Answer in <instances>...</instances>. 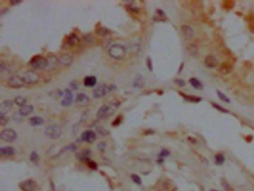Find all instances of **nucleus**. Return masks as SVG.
<instances>
[{"label": "nucleus", "instance_id": "1", "mask_svg": "<svg viewBox=\"0 0 254 191\" xmlns=\"http://www.w3.org/2000/svg\"><path fill=\"white\" fill-rule=\"evenodd\" d=\"M119 105V103H110L108 104H104L98 110L97 113H96V118L99 120H103L109 118L116 111Z\"/></svg>", "mask_w": 254, "mask_h": 191}, {"label": "nucleus", "instance_id": "2", "mask_svg": "<svg viewBox=\"0 0 254 191\" xmlns=\"http://www.w3.org/2000/svg\"><path fill=\"white\" fill-rule=\"evenodd\" d=\"M126 49L125 46L120 44H114L110 46L108 50V54L110 57L115 60H122L126 55Z\"/></svg>", "mask_w": 254, "mask_h": 191}, {"label": "nucleus", "instance_id": "3", "mask_svg": "<svg viewBox=\"0 0 254 191\" xmlns=\"http://www.w3.org/2000/svg\"><path fill=\"white\" fill-rule=\"evenodd\" d=\"M116 89V86L114 84L100 85V86L96 87V89L93 90V97H94L95 98H101V97H104L106 94L110 93V91H114Z\"/></svg>", "mask_w": 254, "mask_h": 191}, {"label": "nucleus", "instance_id": "4", "mask_svg": "<svg viewBox=\"0 0 254 191\" xmlns=\"http://www.w3.org/2000/svg\"><path fill=\"white\" fill-rule=\"evenodd\" d=\"M29 65L34 69H46L48 66V60L43 56L37 55L31 59Z\"/></svg>", "mask_w": 254, "mask_h": 191}, {"label": "nucleus", "instance_id": "5", "mask_svg": "<svg viewBox=\"0 0 254 191\" xmlns=\"http://www.w3.org/2000/svg\"><path fill=\"white\" fill-rule=\"evenodd\" d=\"M21 77L22 78V79L25 81V84H36L39 82L40 79H41V77L38 75L37 72H34L32 70H28L26 71V72H23V73L21 75Z\"/></svg>", "mask_w": 254, "mask_h": 191}, {"label": "nucleus", "instance_id": "6", "mask_svg": "<svg viewBox=\"0 0 254 191\" xmlns=\"http://www.w3.org/2000/svg\"><path fill=\"white\" fill-rule=\"evenodd\" d=\"M45 135L50 139L55 140L60 138L61 135V129L60 126L57 124L50 125L47 126L44 131Z\"/></svg>", "mask_w": 254, "mask_h": 191}, {"label": "nucleus", "instance_id": "7", "mask_svg": "<svg viewBox=\"0 0 254 191\" xmlns=\"http://www.w3.org/2000/svg\"><path fill=\"white\" fill-rule=\"evenodd\" d=\"M25 84L21 75H13L8 80V86L12 89H20Z\"/></svg>", "mask_w": 254, "mask_h": 191}, {"label": "nucleus", "instance_id": "8", "mask_svg": "<svg viewBox=\"0 0 254 191\" xmlns=\"http://www.w3.org/2000/svg\"><path fill=\"white\" fill-rule=\"evenodd\" d=\"M17 132L12 129H5L2 131L0 138L6 142H13L17 139Z\"/></svg>", "mask_w": 254, "mask_h": 191}, {"label": "nucleus", "instance_id": "9", "mask_svg": "<svg viewBox=\"0 0 254 191\" xmlns=\"http://www.w3.org/2000/svg\"><path fill=\"white\" fill-rule=\"evenodd\" d=\"M20 187L22 191H36L37 184L31 179H27L20 183Z\"/></svg>", "mask_w": 254, "mask_h": 191}, {"label": "nucleus", "instance_id": "10", "mask_svg": "<svg viewBox=\"0 0 254 191\" xmlns=\"http://www.w3.org/2000/svg\"><path fill=\"white\" fill-rule=\"evenodd\" d=\"M181 31L183 36V37H184L185 40H192V38L194 37V30L193 28L191 26H189V25H182L181 28Z\"/></svg>", "mask_w": 254, "mask_h": 191}, {"label": "nucleus", "instance_id": "11", "mask_svg": "<svg viewBox=\"0 0 254 191\" xmlns=\"http://www.w3.org/2000/svg\"><path fill=\"white\" fill-rule=\"evenodd\" d=\"M81 138L83 141H85L89 144H92L96 141V133L93 130H86L81 133Z\"/></svg>", "mask_w": 254, "mask_h": 191}, {"label": "nucleus", "instance_id": "12", "mask_svg": "<svg viewBox=\"0 0 254 191\" xmlns=\"http://www.w3.org/2000/svg\"><path fill=\"white\" fill-rule=\"evenodd\" d=\"M73 101V95H72V90L70 89H67L64 91L63 98L61 100V105L63 107H69L72 104Z\"/></svg>", "mask_w": 254, "mask_h": 191}, {"label": "nucleus", "instance_id": "13", "mask_svg": "<svg viewBox=\"0 0 254 191\" xmlns=\"http://www.w3.org/2000/svg\"><path fill=\"white\" fill-rule=\"evenodd\" d=\"M204 63H205L206 66L208 67V68H213L218 65V60L213 54H210V55H207L205 57Z\"/></svg>", "mask_w": 254, "mask_h": 191}, {"label": "nucleus", "instance_id": "14", "mask_svg": "<svg viewBox=\"0 0 254 191\" xmlns=\"http://www.w3.org/2000/svg\"><path fill=\"white\" fill-rule=\"evenodd\" d=\"M13 107V102L10 100H5L0 104V115H6Z\"/></svg>", "mask_w": 254, "mask_h": 191}, {"label": "nucleus", "instance_id": "15", "mask_svg": "<svg viewBox=\"0 0 254 191\" xmlns=\"http://www.w3.org/2000/svg\"><path fill=\"white\" fill-rule=\"evenodd\" d=\"M59 62L62 64V65H66V66H69L73 62L74 57L73 56L70 54H62L60 57L58 58Z\"/></svg>", "mask_w": 254, "mask_h": 191}, {"label": "nucleus", "instance_id": "16", "mask_svg": "<svg viewBox=\"0 0 254 191\" xmlns=\"http://www.w3.org/2000/svg\"><path fill=\"white\" fill-rule=\"evenodd\" d=\"M34 110V107L29 104H25V105L21 107L19 109V115L22 117L28 116L31 113H32Z\"/></svg>", "mask_w": 254, "mask_h": 191}, {"label": "nucleus", "instance_id": "17", "mask_svg": "<svg viewBox=\"0 0 254 191\" xmlns=\"http://www.w3.org/2000/svg\"><path fill=\"white\" fill-rule=\"evenodd\" d=\"M97 83V78L95 76H86L83 78V85L86 87H93Z\"/></svg>", "mask_w": 254, "mask_h": 191}, {"label": "nucleus", "instance_id": "18", "mask_svg": "<svg viewBox=\"0 0 254 191\" xmlns=\"http://www.w3.org/2000/svg\"><path fill=\"white\" fill-rule=\"evenodd\" d=\"M48 60V66L46 68V70H53L56 68L57 62H59L58 58L56 56H50L47 58Z\"/></svg>", "mask_w": 254, "mask_h": 191}, {"label": "nucleus", "instance_id": "19", "mask_svg": "<svg viewBox=\"0 0 254 191\" xmlns=\"http://www.w3.org/2000/svg\"><path fill=\"white\" fill-rule=\"evenodd\" d=\"M15 153V150L12 147H5L0 149V155L2 156H11Z\"/></svg>", "mask_w": 254, "mask_h": 191}, {"label": "nucleus", "instance_id": "20", "mask_svg": "<svg viewBox=\"0 0 254 191\" xmlns=\"http://www.w3.org/2000/svg\"><path fill=\"white\" fill-rule=\"evenodd\" d=\"M91 154V151L90 150H83L77 154V157L81 161H89V157Z\"/></svg>", "mask_w": 254, "mask_h": 191}, {"label": "nucleus", "instance_id": "21", "mask_svg": "<svg viewBox=\"0 0 254 191\" xmlns=\"http://www.w3.org/2000/svg\"><path fill=\"white\" fill-rule=\"evenodd\" d=\"M145 86V80L144 78L140 75H136V78H135L133 81V86L136 88H142Z\"/></svg>", "mask_w": 254, "mask_h": 191}, {"label": "nucleus", "instance_id": "22", "mask_svg": "<svg viewBox=\"0 0 254 191\" xmlns=\"http://www.w3.org/2000/svg\"><path fill=\"white\" fill-rule=\"evenodd\" d=\"M29 123L32 126H40L44 123V120L39 116H33L29 119Z\"/></svg>", "mask_w": 254, "mask_h": 191}, {"label": "nucleus", "instance_id": "23", "mask_svg": "<svg viewBox=\"0 0 254 191\" xmlns=\"http://www.w3.org/2000/svg\"><path fill=\"white\" fill-rule=\"evenodd\" d=\"M89 100L90 98L88 97V96L83 94V93L78 94V95L76 96V98H75V102L78 103H84L89 102Z\"/></svg>", "mask_w": 254, "mask_h": 191}, {"label": "nucleus", "instance_id": "24", "mask_svg": "<svg viewBox=\"0 0 254 191\" xmlns=\"http://www.w3.org/2000/svg\"><path fill=\"white\" fill-rule=\"evenodd\" d=\"M14 103L17 104V106H20V107H22V106L25 105L27 103V97L25 96L22 95H18L14 98Z\"/></svg>", "mask_w": 254, "mask_h": 191}, {"label": "nucleus", "instance_id": "25", "mask_svg": "<svg viewBox=\"0 0 254 191\" xmlns=\"http://www.w3.org/2000/svg\"><path fill=\"white\" fill-rule=\"evenodd\" d=\"M189 83H190L191 86H192V87H194V89H203V85H202V83H200V82L199 81L197 78H191V79L189 80Z\"/></svg>", "mask_w": 254, "mask_h": 191}, {"label": "nucleus", "instance_id": "26", "mask_svg": "<svg viewBox=\"0 0 254 191\" xmlns=\"http://www.w3.org/2000/svg\"><path fill=\"white\" fill-rule=\"evenodd\" d=\"M166 17H165V13L162 10H157L156 11V16L154 17V20H157V19H160V20H165Z\"/></svg>", "mask_w": 254, "mask_h": 191}, {"label": "nucleus", "instance_id": "27", "mask_svg": "<svg viewBox=\"0 0 254 191\" xmlns=\"http://www.w3.org/2000/svg\"><path fill=\"white\" fill-rule=\"evenodd\" d=\"M216 93H217V94H218V97H219V98L221 99V100H223L224 102L226 103H230V100L229 97H228L226 95V94H224V93L221 92V91L217 90Z\"/></svg>", "mask_w": 254, "mask_h": 191}, {"label": "nucleus", "instance_id": "28", "mask_svg": "<svg viewBox=\"0 0 254 191\" xmlns=\"http://www.w3.org/2000/svg\"><path fill=\"white\" fill-rule=\"evenodd\" d=\"M78 42V38L77 37V36L74 33H72V35L68 37V43L70 45V46H75V44H77V43Z\"/></svg>", "mask_w": 254, "mask_h": 191}, {"label": "nucleus", "instance_id": "29", "mask_svg": "<svg viewBox=\"0 0 254 191\" xmlns=\"http://www.w3.org/2000/svg\"><path fill=\"white\" fill-rule=\"evenodd\" d=\"M215 164L217 165H222L225 161V158L222 154H217L215 155Z\"/></svg>", "mask_w": 254, "mask_h": 191}, {"label": "nucleus", "instance_id": "30", "mask_svg": "<svg viewBox=\"0 0 254 191\" xmlns=\"http://www.w3.org/2000/svg\"><path fill=\"white\" fill-rule=\"evenodd\" d=\"M187 51H189V54L192 56H196L198 53V51H197V48L194 45H191V46H188L187 47Z\"/></svg>", "mask_w": 254, "mask_h": 191}, {"label": "nucleus", "instance_id": "31", "mask_svg": "<svg viewBox=\"0 0 254 191\" xmlns=\"http://www.w3.org/2000/svg\"><path fill=\"white\" fill-rule=\"evenodd\" d=\"M30 160L31 161H32L33 163H37V161H39V155L37 153V152L33 151V152L31 153Z\"/></svg>", "mask_w": 254, "mask_h": 191}, {"label": "nucleus", "instance_id": "32", "mask_svg": "<svg viewBox=\"0 0 254 191\" xmlns=\"http://www.w3.org/2000/svg\"><path fill=\"white\" fill-rule=\"evenodd\" d=\"M8 123V118L6 117V115H0V124L1 126H5Z\"/></svg>", "mask_w": 254, "mask_h": 191}, {"label": "nucleus", "instance_id": "33", "mask_svg": "<svg viewBox=\"0 0 254 191\" xmlns=\"http://www.w3.org/2000/svg\"><path fill=\"white\" fill-rule=\"evenodd\" d=\"M183 97H185V98L186 99V100L191 101V102H195V103H198L200 102V100H201V98H200V97H193V96H189V95H185L183 96Z\"/></svg>", "mask_w": 254, "mask_h": 191}, {"label": "nucleus", "instance_id": "34", "mask_svg": "<svg viewBox=\"0 0 254 191\" xmlns=\"http://www.w3.org/2000/svg\"><path fill=\"white\" fill-rule=\"evenodd\" d=\"M131 179L133 181V182L136 183V184H142V179H140L138 175L136 174H132L131 175Z\"/></svg>", "mask_w": 254, "mask_h": 191}, {"label": "nucleus", "instance_id": "35", "mask_svg": "<svg viewBox=\"0 0 254 191\" xmlns=\"http://www.w3.org/2000/svg\"><path fill=\"white\" fill-rule=\"evenodd\" d=\"M146 65H147V67H148V70L151 71V72H152L153 65H152L151 59L150 57H148L147 59H146Z\"/></svg>", "mask_w": 254, "mask_h": 191}, {"label": "nucleus", "instance_id": "36", "mask_svg": "<svg viewBox=\"0 0 254 191\" xmlns=\"http://www.w3.org/2000/svg\"><path fill=\"white\" fill-rule=\"evenodd\" d=\"M87 164H88V167H89L90 168H91L92 170H97L98 169V165H97V164L96 163V162L90 161H90H88Z\"/></svg>", "mask_w": 254, "mask_h": 191}, {"label": "nucleus", "instance_id": "37", "mask_svg": "<svg viewBox=\"0 0 254 191\" xmlns=\"http://www.w3.org/2000/svg\"><path fill=\"white\" fill-rule=\"evenodd\" d=\"M170 152H168L167 150H163L160 152V153L159 154V157H160V158H163V157H166L168 156V155H169Z\"/></svg>", "mask_w": 254, "mask_h": 191}, {"label": "nucleus", "instance_id": "38", "mask_svg": "<svg viewBox=\"0 0 254 191\" xmlns=\"http://www.w3.org/2000/svg\"><path fill=\"white\" fill-rule=\"evenodd\" d=\"M121 121H122V117L121 116H119L118 118H116V119L115 120V121H114V122H112V126H119V125L120 124V123H121Z\"/></svg>", "mask_w": 254, "mask_h": 191}, {"label": "nucleus", "instance_id": "39", "mask_svg": "<svg viewBox=\"0 0 254 191\" xmlns=\"http://www.w3.org/2000/svg\"><path fill=\"white\" fill-rule=\"evenodd\" d=\"M70 87H71L72 89L77 90L78 89V83L76 81H72L70 83Z\"/></svg>", "mask_w": 254, "mask_h": 191}, {"label": "nucleus", "instance_id": "40", "mask_svg": "<svg viewBox=\"0 0 254 191\" xmlns=\"http://www.w3.org/2000/svg\"><path fill=\"white\" fill-rule=\"evenodd\" d=\"M174 83H176L177 85H178L179 86H185V81H183V80L181 79H176L174 80Z\"/></svg>", "mask_w": 254, "mask_h": 191}, {"label": "nucleus", "instance_id": "41", "mask_svg": "<svg viewBox=\"0 0 254 191\" xmlns=\"http://www.w3.org/2000/svg\"><path fill=\"white\" fill-rule=\"evenodd\" d=\"M213 107H215V109H216V110L221 111V112H228L227 110H224V108H222L221 107H220L219 105H217V104H215V103H213Z\"/></svg>", "mask_w": 254, "mask_h": 191}, {"label": "nucleus", "instance_id": "42", "mask_svg": "<svg viewBox=\"0 0 254 191\" xmlns=\"http://www.w3.org/2000/svg\"><path fill=\"white\" fill-rule=\"evenodd\" d=\"M98 147H99V150H100L101 151H102V152H104V147H105V144H104V142H102V143H99V145H98Z\"/></svg>", "mask_w": 254, "mask_h": 191}, {"label": "nucleus", "instance_id": "43", "mask_svg": "<svg viewBox=\"0 0 254 191\" xmlns=\"http://www.w3.org/2000/svg\"><path fill=\"white\" fill-rule=\"evenodd\" d=\"M21 2H22L21 0H12V1L11 2V4L12 5H15L20 4Z\"/></svg>", "mask_w": 254, "mask_h": 191}, {"label": "nucleus", "instance_id": "44", "mask_svg": "<svg viewBox=\"0 0 254 191\" xmlns=\"http://www.w3.org/2000/svg\"><path fill=\"white\" fill-rule=\"evenodd\" d=\"M210 191H218V190H210Z\"/></svg>", "mask_w": 254, "mask_h": 191}]
</instances>
